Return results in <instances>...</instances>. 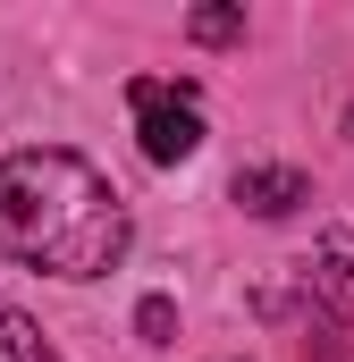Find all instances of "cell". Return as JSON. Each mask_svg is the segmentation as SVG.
<instances>
[{"label":"cell","instance_id":"obj_1","mask_svg":"<svg viewBox=\"0 0 354 362\" xmlns=\"http://www.w3.org/2000/svg\"><path fill=\"white\" fill-rule=\"evenodd\" d=\"M0 253L42 278H110L127 262V202L85 152L34 144L0 160Z\"/></svg>","mask_w":354,"mask_h":362},{"label":"cell","instance_id":"obj_2","mask_svg":"<svg viewBox=\"0 0 354 362\" xmlns=\"http://www.w3.org/2000/svg\"><path fill=\"white\" fill-rule=\"evenodd\" d=\"M127 110H135V144H144V160L177 169V160L202 152V101H194V85L135 76V85H127Z\"/></svg>","mask_w":354,"mask_h":362},{"label":"cell","instance_id":"obj_3","mask_svg":"<svg viewBox=\"0 0 354 362\" xmlns=\"http://www.w3.org/2000/svg\"><path fill=\"white\" fill-rule=\"evenodd\" d=\"M236 211H253V219H287V211H304L312 202V177L304 169H236Z\"/></svg>","mask_w":354,"mask_h":362},{"label":"cell","instance_id":"obj_4","mask_svg":"<svg viewBox=\"0 0 354 362\" xmlns=\"http://www.w3.org/2000/svg\"><path fill=\"white\" fill-rule=\"evenodd\" d=\"M304 286L321 295V303H338V312H354V245L346 236H329L312 262H304Z\"/></svg>","mask_w":354,"mask_h":362},{"label":"cell","instance_id":"obj_5","mask_svg":"<svg viewBox=\"0 0 354 362\" xmlns=\"http://www.w3.org/2000/svg\"><path fill=\"white\" fill-rule=\"evenodd\" d=\"M0 362H59V354H51V337H42L25 312H8V303H0Z\"/></svg>","mask_w":354,"mask_h":362},{"label":"cell","instance_id":"obj_6","mask_svg":"<svg viewBox=\"0 0 354 362\" xmlns=\"http://www.w3.org/2000/svg\"><path fill=\"white\" fill-rule=\"evenodd\" d=\"M185 34H194V42H245V8H194Z\"/></svg>","mask_w":354,"mask_h":362},{"label":"cell","instance_id":"obj_7","mask_svg":"<svg viewBox=\"0 0 354 362\" xmlns=\"http://www.w3.org/2000/svg\"><path fill=\"white\" fill-rule=\"evenodd\" d=\"M135 329H144V346H169L177 337V303L169 295H144V303H135Z\"/></svg>","mask_w":354,"mask_h":362},{"label":"cell","instance_id":"obj_8","mask_svg":"<svg viewBox=\"0 0 354 362\" xmlns=\"http://www.w3.org/2000/svg\"><path fill=\"white\" fill-rule=\"evenodd\" d=\"M346 144H354V110H346Z\"/></svg>","mask_w":354,"mask_h":362}]
</instances>
